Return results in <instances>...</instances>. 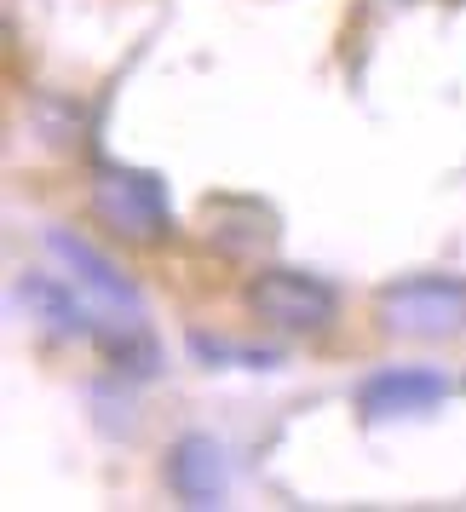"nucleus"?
<instances>
[{
	"instance_id": "2",
	"label": "nucleus",
	"mask_w": 466,
	"mask_h": 512,
	"mask_svg": "<svg viewBox=\"0 0 466 512\" xmlns=\"http://www.w3.org/2000/svg\"><path fill=\"white\" fill-rule=\"evenodd\" d=\"M374 317L386 334H403V340H455L466 334V277L426 271V277L386 282L374 294Z\"/></svg>"
},
{
	"instance_id": "6",
	"label": "nucleus",
	"mask_w": 466,
	"mask_h": 512,
	"mask_svg": "<svg viewBox=\"0 0 466 512\" xmlns=\"http://www.w3.org/2000/svg\"><path fill=\"white\" fill-rule=\"evenodd\" d=\"M167 489L179 495V507H219L231 489V461L208 432H185L167 449Z\"/></svg>"
},
{
	"instance_id": "5",
	"label": "nucleus",
	"mask_w": 466,
	"mask_h": 512,
	"mask_svg": "<svg viewBox=\"0 0 466 512\" xmlns=\"http://www.w3.org/2000/svg\"><path fill=\"white\" fill-rule=\"evenodd\" d=\"M449 397L443 369H420V363H397V369H374L357 386V409L369 420H397V415H426Z\"/></svg>"
},
{
	"instance_id": "7",
	"label": "nucleus",
	"mask_w": 466,
	"mask_h": 512,
	"mask_svg": "<svg viewBox=\"0 0 466 512\" xmlns=\"http://www.w3.org/2000/svg\"><path fill=\"white\" fill-rule=\"evenodd\" d=\"M18 305H24L47 334H64V340H81V334H98V317L87 300H75L64 282L52 277H24L18 282Z\"/></svg>"
},
{
	"instance_id": "4",
	"label": "nucleus",
	"mask_w": 466,
	"mask_h": 512,
	"mask_svg": "<svg viewBox=\"0 0 466 512\" xmlns=\"http://www.w3.org/2000/svg\"><path fill=\"white\" fill-rule=\"evenodd\" d=\"M47 254L87 294V305H93V317H98V334L104 328H144V300H139V288H133V277H121L93 242H81L75 231H47Z\"/></svg>"
},
{
	"instance_id": "3",
	"label": "nucleus",
	"mask_w": 466,
	"mask_h": 512,
	"mask_svg": "<svg viewBox=\"0 0 466 512\" xmlns=\"http://www.w3.org/2000/svg\"><path fill=\"white\" fill-rule=\"evenodd\" d=\"M242 305H248L265 328H277V334H323V328H334V317H340V294H334L323 277L288 271V265L254 271L248 288H242Z\"/></svg>"
},
{
	"instance_id": "1",
	"label": "nucleus",
	"mask_w": 466,
	"mask_h": 512,
	"mask_svg": "<svg viewBox=\"0 0 466 512\" xmlns=\"http://www.w3.org/2000/svg\"><path fill=\"white\" fill-rule=\"evenodd\" d=\"M93 219L121 242H162L173 231V208H167V185L162 173H144V167H116V162H98L93 167Z\"/></svg>"
}]
</instances>
